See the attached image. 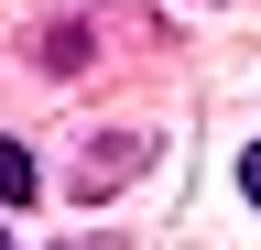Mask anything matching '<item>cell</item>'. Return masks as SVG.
<instances>
[{"mask_svg":"<svg viewBox=\"0 0 261 250\" xmlns=\"http://www.w3.org/2000/svg\"><path fill=\"white\" fill-rule=\"evenodd\" d=\"M33 196H44V163H33V152L0 131V207H33Z\"/></svg>","mask_w":261,"mask_h":250,"instance_id":"cell-1","label":"cell"},{"mask_svg":"<svg viewBox=\"0 0 261 250\" xmlns=\"http://www.w3.org/2000/svg\"><path fill=\"white\" fill-rule=\"evenodd\" d=\"M240 196H250V207H261V152H240Z\"/></svg>","mask_w":261,"mask_h":250,"instance_id":"cell-2","label":"cell"},{"mask_svg":"<svg viewBox=\"0 0 261 250\" xmlns=\"http://www.w3.org/2000/svg\"><path fill=\"white\" fill-rule=\"evenodd\" d=\"M0 250H11V239H0Z\"/></svg>","mask_w":261,"mask_h":250,"instance_id":"cell-3","label":"cell"}]
</instances>
